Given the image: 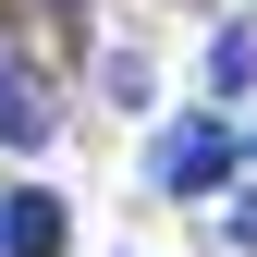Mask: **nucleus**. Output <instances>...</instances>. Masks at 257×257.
Masks as SVG:
<instances>
[{
    "mask_svg": "<svg viewBox=\"0 0 257 257\" xmlns=\"http://www.w3.org/2000/svg\"><path fill=\"white\" fill-rule=\"evenodd\" d=\"M61 135V98H49V74L25 49H0V147H49Z\"/></svg>",
    "mask_w": 257,
    "mask_h": 257,
    "instance_id": "1",
    "label": "nucleus"
},
{
    "mask_svg": "<svg viewBox=\"0 0 257 257\" xmlns=\"http://www.w3.org/2000/svg\"><path fill=\"white\" fill-rule=\"evenodd\" d=\"M220 172H233V135L220 122H172L159 135V184L172 196H220Z\"/></svg>",
    "mask_w": 257,
    "mask_h": 257,
    "instance_id": "2",
    "label": "nucleus"
},
{
    "mask_svg": "<svg viewBox=\"0 0 257 257\" xmlns=\"http://www.w3.org/2000/svg\"><path fill=\"white\" fill-rule=\"evenodd\" d=\"M61 245H74V208L61 196H37V184L0 196V257H61Z\"/></svg>",
    "mask_w": 257,
    "mask_h": 257,
    "instance_id": "3",
    "label": "nucleus"
}]
</instances>
